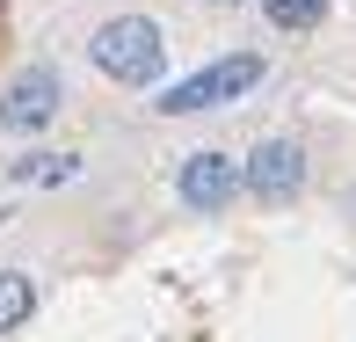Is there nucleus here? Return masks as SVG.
<instances>
[{
    "mask_svg": "<svg viewBox=\"0 0 356 342\" xmlns=\"http://www.w3.org/2000/svg\"><path fill=\"white\" fill-rule=\"evenodd\" d=\"M262 15H269L277 29H320L327 0H262Z\"/></svg>",
    "mask_w": 356,
    "mask_h": 342,
    "instance_id": "obj_8",
    "label": "nucleus"
},
{
    "mask_svg": "<svg viewBox=\"0 0 356 342\" xmlns=\"http://www.w3.org/2000/svg\"><path fill=\"white\" fill-rule=\"evenodd\" d=\"M240 189H248V160L218 153V146L189 153V160H182V175H175V197H182L189 211H225Z\"/></svg>",
    "mask_w": 356,
    "mask_h": 342,
    "instance_id": "obj_4",
    "label": "nucleus"
},
{
    "mask_svg": "<svg viewBox=\"0 0 356 342\" xmlns=\"http://www.w3.org/2000/svg\"><path fill=\"white\" fill-rule=\"evenodd\" d=\"M88 59L117 80V88H153L160 66H168V44H160V22H145V15H117V22L95 29Z\"/></svg>",
    "mask_w": 356,
    "mask_h": 342,
    "instance_id": "obj_1",
    "label": "nucleus"
},
{
    "mask_svg": "<svg viewBox=\"0 0 356 342\" xmlns=\"http://www.w3.org/2000/svg\"><path fill=\"white\" fill-rule=\"evenodd\" d=\"M305 189V146L298 139H262L248 153V197L262 204H291Z\"/></svg>",
    "mask_w": 356,
    "mask_h": 342,
    "instance_id": "obj_5",
    "label": "nucleus"
},
{
    "mask_svg": "<svg viewBox=\"0 0 356 342\" xmlns=\"http://www.w3.org/2000/svg\"><path fill=\"white\" fill-rule=\"evenodd\" d=\"M58 102H66V80H58V66H22L0 88V132H44V124L58 117Z\"/></svg>",
    "mask_w": 356,
    "mask_h": 342,
    "instance_id": "obj_3",
    "label": "nucleus"
},
{
    "mask_svg": "<svg viewBox=\"0 0 356 342\" xmlns=\"http://www.w3.org/2000/svg\"><path fill=\"white\" fill-rule=\"evenodd\" d=\"M80 160L73 153H22L15 160V182H73Z\"/></svg>",
    "mask_w": 356,
    "mask_h": 342,
    "instance_id": "obj_7",
    "label": "nucleus"
},
{
    "mask_svg": "<svg viewBox=\"0 0 356 342\" xmlns=\"http://www.w3.org/2000/svg\"><path fill=\"white\" fill-rule=\"evenodd\" d=\"M262 80V52H233V59H211V66L182 73L160 88V117H197V109H218V102H240V95Z\"/></svg>",
    "mask_w": 356,
    "mask_h": 342,
    "instance_id": "obj_2",
    "label": "nucleus"
},
{
    "mask_svg": "<svg viewBox=\"0 0 356 342\" xmlns=\"http://www.w3.org/2000/svg\"><path fill=\"white\" fill-rule=\"evenodd\" d=\"M218 8H233V0H218Z\"/></svg>",
    "mask_w": 356,
    "mask_h": 342,
    "instance_id": "obj_9",
    "label": "nucleus"
},
{
    "mask_svg": "<svg viewBox=\"0 0 356 342\" xmlns=\"http://www.w3.org/2000/svg\"><path fill=\"white\" fill-rule=\"evenodd\" d=\"M29 313H37V284L22 270H0V335H15Z\"/></svg>",
    "mask_w": 356,
    "mask_h": 342,
    "instance_id": "obj_6",
    "label": "nucleus"
}]
</instances>
